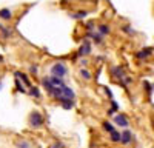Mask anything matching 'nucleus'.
Here are the masks:
<instances>
[{"label": "nucleus", "mask_w": 154, "mask_h": 148, "mask_svg": "<svg viewBox=\"0 0 154 148\" xmlns=\"http://www.w3.org/2000/svg\"><path fill=\"white\" fill-rule=\"evenodd\" d=\"M109 76L114 82H117V85H120L122 88H128L130 85H133V77H130L126 74V71L120 66V65H114L109 68Z\"/></svg>", "instance_id": "f257e3e1"}, {"label": "nucleus", "mask_w": 154, "mask_h": 148, "mask_svg": "<svg viewBox=\"0 0 154 148\" xmlns=\"http://www.w3.org/2000/svg\"><path fill=\"white\" fill-rule=\"evenodd\" d=\"M28 127L31 128V130H40V128H43V125H45V116L40 113L38 109H32V111H29V114H28Z\"/></svg>", "instance_id": "f03ea898"}, {"label": "nucleus", "mask_w": 154, "mask_h": 148, "mask_svg": "<svg viewBox=\"0 0 154 148\" xmlns=\"http://www.w3.org/2000/svg\"><path fill=\"white\" fill-rule=\"evenodd\" d=\"M68 65L65 63L63 60H57L54 62L53 65L49 66V76H56V77H60V79H65L68 76Z\"/></svg>", "instance_id": "7ed1b4c3"}, {"label": "nucleus", "mask_w": 154, "mask_h": 148, "mask_svg": "<svg viewBox=\"0 0 154 148\" xmlns=\"http://www.w3.org/2000/svg\"><path fill=\"white\" fill-rule=\"evenodd\" d=\"M111 120H112L114 125L119 127L120 130H128V128H130V125H131V122H130V119H128V116L123 114V113H117Z\"/></svg>", "instance_id": "20e7f679"}, {"label": "nucleus", "mask_w": 154, "mask_h": 148, "mask_svg": "<svg viewBox=\"0 0 154 148\" xmlns=\"http://www.w3.org/2000/svg\"><path fill=\"white\" fill-rule=\"evenodd\" d=\"M91 53H93V43L89 42V39H83V42L80 43L79 49H77V56L83 59V57H88Z\"/></svg>", "instance_id": "39448f33"}, {"label": "nucleus", "mask_w": 154, "mask_h": 148, "mask_svg": "<svg viewBox=\"0 0 154 148\" xmlns=\"http://www.w3.org/2000/svg\"><path fill=\"white\" fill-rule=\"evenodd\" d=\"M152 54H154V48H151V46H145V48L139 49V51L136 53V59H137L139 62H146Z\"/></svg>", "instance_id": "423d86ee"}, {"label": "nucleus", "mask_w": 154, "mask_h": 148, "mask_svg": "<svg viewBox=\"0 0 154 148\" xmlns=\"http://www.w3.org/2000/svg\"><path fill=\"white\" fill-rule=\"evenodd\" d=\"M133 139H134V134H133V131L130 128L128 130H120V145H123V146L131 145Z\"/></svg>", "instance_id": "0eeeda50"}, {"label": "nucleus", "mask_w": 154, "mask_h": 148, "mask_svg": "<svg viewBox=\"0 0 154 148\" xmlns=\"http://www.w3.org/2000/svg\"><path fill=\"white\" fill-rule=\"evenodd\" d=\"M85 39H89L96 45H102V43H103V40H105V37L102 35V34H99L97 31H86L85 32Z\"/></svg>", "instance_id": "6e6552de"}, {"label": "nucleus", "mask_w": 154, "mask_h": 148, "mask_svg": "<svg viewBox=\"0 0 154 148\" xmlns=\"http://www.w3.org/2000/svg\"><path fill=\"white\" fill-rule=\"evenodd\" d=\"M14 77H17V79H20L22 80V83L26 86V88L29 90L31 86H34L32 85V82H31V79H29V76L26 72H23V71H14Z\"/></svg>", "instance_id": "1a4fd4ad"}, {"label": "nucleus", "mask_w": 154, "mask_h": 148, "mask_svg": "<svg viewBox=\"0 0 154 148\" xmlns=\"http://www.w3.org/2000/svg\"><path fill=\"white\" fill-rule=\"evenodd\" d=\"M26 96H29L31 99H34V100H42L43 99V94H42V90L38 88V86H31V88L28 90V94Z\"/></svg>", "instance_id": "9d476101"}, {"label": "nucleus", "mask_w": 154, "mask_h": 148, "mask_svg": "<svg viewBox=\"0 0 154 148\" xmlns=\"http://www.w3.org/2000/svg\"><path fill=\"white\" fill-rule=\"evenodd\" d=\"M142 88H143V91H145L146 97H148V99H151V97H152V94H154V83H152V82H149V80H142Z\"/></svg>", "instance_id": "9b49d317"}, {"label": "nucleus", "mask_w": 154, "mask_h": 148, "mask_svg": "<svg viewBox=\"0 0 154 148\" xmlns=\"http://www.w3.org/2000/svg\"><path fill=\"white\" fill-rule=\"evenodd\" d=\"M14 90H16V93H19V94H28V88H26V86L22 83V80L17 79V77H14Z\"/></svg>", "instance_id": "f8f14e48"}, {"label": "nucleus", "mask_w": 154, "mask_h": 148, "mask_svg": "<svg viewBox=\"0 0 154 148\" xmlns=\"http://www.w3.org/2000/svg\"><path fill=\"white\" fill-rule=\"evenodd\" d=\"M12 17H14L12 9H9V8H2V9H0V19H2V20L9 22V20H12Z\"/></svg>", "instance_id": "ddd939ff"}, {"label": "nucleus", "mask_w": 154, "mask_h": 148, "mask_svg": "<svg viewBox=\"0 0 154 148\" xmlns=\"http://www.w3.org/2000/svg\"><path fill=\"white\" fill-rule=\"evenodd\" d=\"M63 109H66V111H69V109H72L74 106H75V100H71V99H62L60 102H57Z\"/></svg>", "instance_id": "4468645a"}, {"label": "nucleus", "mask_w": 154, "mask_h": 148, "mask_svg": "<svg viewBox=\"0 0 154 148\" xmlns=\"http://www.w3.org/2000/svg\"><path fill=\"white\" fill-rule=\"evenodd\" d=\"M102 130H103L105 133H108V134H111L114 130H117V128H116V125L112 123V120H103L102 122Z\"/></svg>", "instance_id": "2eb2a0df"}, {"label": "nucleus", "mask_w": 154, "mask_h": 148, "mask_svg": "<svg viewBox=\"0 0 154 148\" xmlns=\"http://www.w3.org/2000/svg\"><path fill=\"white\" fill-rule=\"evenodd\" d=\"M97 32H99V34H102L103 37H106V35L111 32L109 25H106V23H100V25H97Z\"/></svg>", "instance_id": "dca6fc26"}, {"label": "nucleus", "mask_w": 154, "mask_h": 148, "mask_svg": "<svg viewBox=\"0 0 154 148\" xmlns=\"http://www.w3.org/2000/svg\"><path fill=\"white\" fill-rule=\"evenodd\" d=\"M88 14H89V12H88L86 9H80V11H75V12H69V16H71L72 19H75V20H82V19H85Z\"/></svg>", "instance_id": "f3484780"}, {"label": "nucleus", "mask_w": 154, "mask_h": 148, "mask_svg": "<svg viewBox=\"0 0 154 148\" xmlns=\"http://www.w3.org/2000/svg\"><path fill=\"white\" fill-rule=\"evenodd\" d=\"M79 76L83 79V80H86V82H89L93 79V74H91V71H89L88 68H80L79 69Z\"/></svg>", "instance_id": "a211bd4d"}, {"label": "nucleus", "mask_w": 154, "mask_h": 148, "mask_svg": "<svg viewBox=\"0 0 154 148\" xmlns=\"http://www.w3.org/2000/svg\"><path fill=\"white\" fill-rule=\"evenodd\" d=\"M0 35H2V39H9V37L12 35V29H9L8 26L0 23Z\"/></svg>", "instance_id": "6ab92c4d"}, {"label": "nucleus", "mask_w": 154, "mask_h": 148, "mask_svg": "<svg viewBox=\"0 0 154 148\" xmlns=\"http://www.w3.org/2000/svg\"><path fill=\"white\" fill-rule=\"evenodd\" d=\"M108 137L112 143H120V130H114L111 134H108Z\"/></svg>", "instance_id": "aec40b11"}, {"label": "nucleus", "mask_w": 154, "mask_h": 148, "mask_svg": "<svg viewBox=\"0 0 154 148\" xmlns=\"http://www.w3.org/2000/svg\"><path fill=\"white\" fill-rule=\"evenodd\" d=\"M14 145H16V148H31V142L26 139H19L14 142Z\"/></svg>", "instance_id": "412c9836"}, {"label": "nucleus", "mask_w": 154, "mask_h": 148, "mask_svg": "<svg viewBox=\"0 0 154 148\" xmlns=\"http://www.w3.org/2000/svg\"><path fill=\"white\" fill-rule=\"evenodd\" d=\"M49 80L53 82V85H56V86L66 85V83H65V79H60V77H56V76H49Z\"/></svg>", "instance_id": "4be33fe9"}, {"label": "nucleus", "mask_w": 154, "mask_h": 148, "mask_svg": "<svg viewBox=\"0 0 154 148\" xmlns=\"http://www.w3.org/2000/svg\"><path fill=\"white\" fill-rule=\"evenodd\" d=\"M122 31H123L125 34H128V35H134V34H136V31L130 26V25H123V26H122Z\"/></svg>", "instance_id": "5701e85b"}, {"label": "nucleus", "mask_w": 154, "mask_h": 148, "mask_svg": "<svg viewBox=\"0 0 154 148\" xmlns=\"http://www.w3.org/2000/svg\"><path fill=\"white\" fill-rule=\"evenodd\" d=\"M28 71H29L31 76H34V77H37V76H38V66H37V65H29Z\"/></svg>", "instance_id": "b1692460"}, {"label": "nucleus", "mask_w": 154, "mask_h": 148, "mask_svg": "<svg viewBox=\"0 0 154 148\" xmlns=\"http://www.w3.org/2000/svg\"><path fill=\"white\" fill-rule=\"evenodd\" d=\"M109 108H111V109L114 111V113H116V114H117V113H120V108H119V103H117V102H116V100H114V99H112V100H111V106H109Z\"/></svg>", "instance_id": "393cba45"}, {"label": "nucleus", "mask_w": 154, "mask_h": 148, "mask_svg": "<svg viewBox=\"0 0 154 148\" xmlns=\"http://www.w3.org/2000/svg\"><path fill=\"white\" fill-rule=\"evenodd\" d=\"M49 148H66V145L63 143L62 140H56V142L51 143V146H49Z\"/></svg>", "instance_id": "a878e982"}, {"label": "nucleus", "mask_w": 154, "mask_h": 148, "mask_svg": "<svg viewBox=\"0 0 154 148\" xmlns=\"http://www.w3.org/2000/svg\"><path fill=\"white\" fill-rule=\"evenodd\" d=\"M85 29H86V31H96V23H94V22H88V23L85 25Z\"/></svg>", "instance_id": "bb28decb"}, {"label": "nucleus", "mask_w": 154, "mask_h": 148, "mask_svg": "<svg viewBox=\"0 0 154 148\" xmlns=\"http://www.w3.org/2000/svg\"><path fill=\"white\" fill-rule=\"evenodd\" d=\"M103 91H105V96L109 99V100H112V99H114V96H112V91L108 88V86H103Z\"/></svg>", "instance_id": "cd10ccee"}, {"label": "nucleus", "mask_w": 154, "mask_h": 148, "mask_svg": "<svg viewBox=\"0 0 154 148\" xmlns=\"http://www.w3.org/2000/svg\"><path fill=\"white\" fill-rule=\"evenodd\" d=\"M79 63H80V66H82V68H86V65H88V60L83 57V59H80V60H79Z\"/></svg>", "instance_id": "c85d7f7f"}, {"label": "nucleus", "mask_w": 154, "mask_h": 148, "mask_svg": "<svg viewBox=\"0 0 154 148\" xmlns=\"http://www.w3.org/2000/svg\"><path fill=\"white\" fill-rule=\"evenodd\" d=\"M3 62H5V59H3V56H0V65H2V63H3Z\"/></svg>", "instance_id": "c756f323"}, {"label": "nucleus", "mask_w": 154, "mask_h": 148, "mask_svg": "<svg viewBox=\"0 0 154 148\" xmlns=\"http://www.w3.org/2000/svg\"><path fill=\"white\" fill-rule=\"evenodd\" d=\"M2 88H3V82L0 80V91H2Z\"/></svg>", "instance_id": "7c9ffc66"}, {"label": "nucleus", "mask_w": 154, "mask_h": 148, "mask_svg": "<svg viewBox=\"0 0 154 148\" xmlns=\"http://www.w3.org/2000/svg\"><path fill=\"white\" fill-rule=\"evenodd\" d=\"M152 128H154V119H152Z\"/></svg>", "instance_id": "2f4dec72"}]
</instances>
